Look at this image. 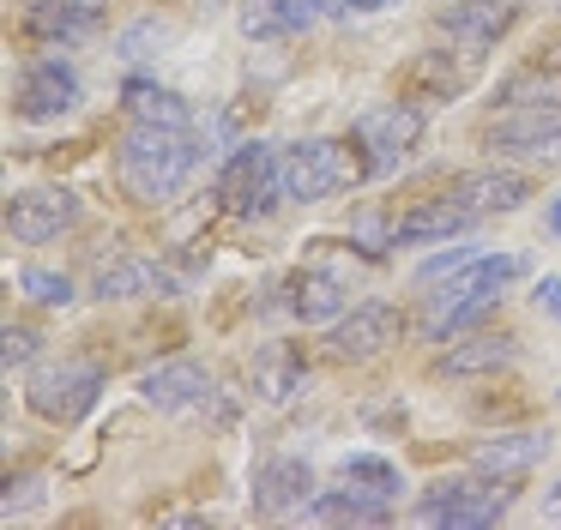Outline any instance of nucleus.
Wrapping results in <instances>:
<instances>
[{
  "label": "nucleus",
  "instance_id": "obj_1",
  "mask_svg": "<svg viewBox=\"0 0 561 530\" xmlns=\"http://www.w3.org/2000/svg\"><path fill=\"white\" fill-rule=\"evenodd\" d=\"M199 169V145L187 127H151V120H134L115 145V181L134 205H170L175 193L194 181Z\"/></svg>",
  "mask_w": 561,
  "mask_h": 530
},
{
  "label": "nucleus",
  "instance_id": "obj_2",
  "mask_svg": "<svg viewBox=\"0 0 561 530\" xmlns=\"http://www.w3.org/2000/svg\"><path fill=\"white\" fill-rule=\"evenodd\" d=\"M519 272H525V265L513 260V253H477V260L459 265L447 284H435V296H423V332L428 337L471 332L477 320H489V313H495L501 289H507Z\"/></svg>",
  "mask_w": 561,
  "mask_h": 530
},
{
  "label": "nucleus",
  "instance_id": "obj_3",
  "mask_svg": "<svg viewBox=\"0 0 561 530\" xmlns=\"http://www.w3.org/2000/svg\"><path fill=\"white\" fill-rule=\"evenodd\" d=\"M519 488L513 476H453V482H435L416 506V525H435V530H483V525H501L513 512Z\"/></svg>",
  "mask_w": 561,
  "mask_h": 530
},
{
  "label": "nucleus",
  "instance_id": "obj_4",
  "mask_svg": "<svg viewBox=\"0 0 561 530\" xmlns=\"http://www.w3.org/2000/svg\"><path fill=\"white\" fill-rule=\"evenodd\" d=\"M423 139V108L416 103H375L351 120V157H356V175L363 181H380L404 163Z\"/></svg>",
  "mask_w": 561,
  "mask_h": 530
},
{
  "label": "nucleus",
  "instance_id": "obj_5",
  "mask_svg": "<svg viewBox=\"0 0 561 530\" xmlns=\"http://www.w3.org/2000/svg\"><path fill=\"white\" fill-rule=\"evenodd\" d=\"M98 398H103V368L85 361V356L43 361V368H31V380H25V404L37 410L43 422H61V428H73L79 416H91Z\"/></svg>",
  "mask_w": 561,
  "mask_h": 530
},
{
  "label": "nucleus",
  "instance_id": "obj_6",
  "mask_svg": "<svg viewBox=\"0 0 561 530\" xmlns=\"http://www.w3.org/2000/svg\"><path fill=\"white\" fill-rule=\"evenodd\" d=\"M278 199H290V193H284L278 151L260 145V139L236 145L230 163H224V175H218V205H224V211H236V217H272V211H278Z\"/></svg>",
  "mask_w": 561,
  "mask_h": 530
},
{
  "label": "nucleus",
  "instance_id": "obj_7",
  "mask_svg": "<svg viewBox=\"0 0 561 530\" xmlns=\"http://www.w3.org/2000/svg\"><path fill=\"white\" fill-rule=\"evenodd\" d=\"M278 169H284V193L290 205H320L356 181V157L344 139H296L290 151H278Z\"/></svg>",
  "mask_w": 561,
  "mask_h": 530
},
{
  "label": "nucleus",
  "instance_id": "obj_8",
  "mask_svg": "<svg viewBox=\"0 0 561 530\" xmlns=\"http://www.w3.org/2000/svg\"><path fill=\"white\" fill-rule=\"evenodd\" d=\"M85 96V79L67 55H31L25 72H19V91H13V108L25 120H61L79 108Z\"/></svg>",
  "mask_w": 561,
  "mask_h": 530
},
{
  "label": "nucleus",
  "instance_id": "obj_9",
  "mask_svg": "<svg viewBox=\"0 0 561 530\" xmlns=\"http://www.w3.org/2000/svg\"><path fill=\"white\" fill-rule=\"evenodd\" d=\"M483 145L537 169H561V108H507V120H495Z\"/></svg>",
  "mask_w": 561,
  "mask_h": 530
},
{
  "label": "nucleus",
  "instance_id": "obj_10",
  "mask_svg": "<svg viewBox=\"0 0 561 530\" xmlns=\"http://www.w3.org/2000/svg\"><path fill=\"white\" fill-rule=\"evenodd\" d=\"M139 398L151 410H163V416H206V404L218 398V380L194 356H170L139 373Z\"/></svg>",
  "mask_w": 561,
  "mask_h": 530
},
{
  "label": "nucleus",
  "instance_id": "obj_11",
  "mask_svg": "<svg viewBox=\"0 0 561 530\" xmlns=\"http://www.w3.org/2000/svg\"><path fill=\"white\" fill-rule=\"evenodd\" d=\"M79 223V193L73 187H25L7 199V235L19 247H43L55 241L61 229Z\"/></svg>",
  "mask_w": 561,
  "mask_h": 530
},
{
  "label": "nucleus",
  "instance_id": "obj_12",
  "mask_svg": "<svg viewBox=\"0 0 561 530\" xmlns=\"http://www.w3.org/2000/svg\"><path fill=\"white\" fill-rule=\"evenodd\" d=\"M399 337H404V313L392 301H356L344 320L327 325V349L339 361H368L387 344H399Z\"/></svg>",
  "mask_w": 561,
  "mask_h": 530
},
{
  "label": "nucleus",
  "instance_id": "obj_13",
  "mask_svg": "<svg viewBox=\"0 0 561 530\" xmlns=\"http://www.w3.org/2000/svg\"><path fill=\"white\" fill-rule=\"evenodd\" d=\"M314 470L302 458H266L254 470V512L260 518H290V512H308L314 506Z\"/></svg>",
  "mask_w": 561,
  "mask_h": 530
},
{
  "label": "nucleus",
  "instance_id": "obj_14",
  "mask_svg": "<svg viewBox=\"0 0 561 530\" xmlns=\"http://www.w3.org/2000/svg\"><path fill=\"white\" fill-rule=\"evenodd\" d=\"M513 356H519V337L513 332H483V325H471V332L447 337V356L435 361V373H447V380H483V373L513 368Z\"/></svg>",
  "mask_w": 561,
  "mask_h": 530
},
{
  "label": "nucleus",
  "instance_id": "obj_15",
  "mask_svg": "<svg viewBox=\"0 0 561 530\" xmlns=\"http://www.w3.org/2000/svg\"><path fill=\"white\" fill-rule=\"evenodd\" d=\"M453 199L471 205L477 217H507L531 199V175H525V169H507V163H489V169H471V175L453 181Z\"/></svg>",
  "mask_w": 561,
  "mask_h": 530
},
{
  "label": "nucleus",
  "instance_id": "obj_16",
  "mask_svg": "<svg viewBox=\"0 0 561 530\" xmlns=\"http://www.w3.org/2000/svg\"><path fill=\"white\" fill-rule=\"evenodd\" d=\"M91 296L98 301H139V296H175V277L146 253H115L91 272Z\"/></svg>",
  "mask_w": 561,
  "mask_h": 530
},
{
  "label": "nucleus",
  "instance_id": "obj_17",
  "mask_svg": "<svg viewBox=\"0 0 561 530\" xmlns=\"http://www.w3.org/2000/svg\"><path fill=\"white\" fill-rule=\"evenodd\" d=\"M513 24H519V0H453V7H440V31L477 55L495 48Z\"/></svg>",
  "mask_w": 561,
  "mask_h": 530
},
{
  "label": "nucleus",
  "instance_id": "obj_18",
  "mask_svg": "<svg viewBox=\"0 0 561 530\" xmlns=\"http://www.w3.org/2000/svg\"><path fill=\"white\" fill-rule=\"evenodd\" d=\"M477 223L471 205H459L453 193H440V199H416L411 211L392 223V247H423V241H447V235H465V229Z\"/></svg>",
  "mask_w": 561,
  "mask_h": 530
},
{
  "label": "nucleus",
  "instance_id": "obj_19",
  "mask_svg": "<svg viewBox=\"0 0 561 530\" xmlns=\"http://www.w3.org/2000/svg\"><path fill=\"white\" fill-rule=\"evenodd\" d=\"M248 380H254L260 404L284 410V404H296V398L308 392V361H302V349H296V344H266L254 356V368H248Z\"/></svg>",
  "mask_w": 561,
  "mask_h": 530
},
{
  "label": "nucleus",
  "instance_id": "obj_20",
  "mask_svg": "<svg viewBox=\"0 0 561 530\" xmlns=\"http://www.w3.org/2000/svg\"><path fill=\"white\" fill-rule=\"evenodd\" d=\"M549 458V428H519V434H495V440H483L471 452V464L483 470V476H525L531 464H543Z\"/></svg>",
  "mask_w": 561,
  "mask_h": 530
},
{
  "label": "nucleus",
  "instance_id": "obj_21",
  "mask_svg": "<svg viewBox=\"0 0 561 530\" xmlns=\"http://www.w3.org/2000/svg\"><path fill=\"white\" fill-rule=\"evenodd\" d=\"M356 301L344 296V284L339 277H327V272H296L290 277V313L302 325H332V320H344Z\"/></svg>",
  "mask_w": 561,
  "mask_h": 530
},
{
  "label": "nucleus",
  "instance_id": "obj_22",
  "mask_svg": "<svg viewBox=\"0 0 561 530\" xmlns=\"http://www.w3.org/2000/svg\"><path fill=\"white\" fill-rule=\"evenodd\" d=\"M495 103L501 108H561V60H531V67L507 72L495 84Z\"/></svg>",
  "mask_w": 561,
  "mask_h": 530
},
{
  "label": "nucleus",
  "instance_id": "obj_23",
  "mask_svg": "<svg viewBox=\"0 0 561 530\" xmlns=\"http://www.w3.org/2000/svg\"><path fill=\"white\" fill-rule=\"evenodd\" d=\"M308 518H320V525H387L392 506L375 500V494H363L356 482L339 476V488H320L314 506H308Z\"/></svg>",
  "mask_w": 561,
  "mask_h": 530
},
{
  "label": "nucleus",
  "instance_id": "obj_24",
  "mask_svg": "<svg viewBox=\"0 0 561 530\" xmlns=\"http://www.w3.org/2000/svg\"><path fill=\"white\" fill-rule=\"evenodd\" d=\"M122 96H127V115H134V120H151V127H194V108H187V96H175L170 84L134 79Z\"/></svg>",
  "mask_w": 561,
  "mask_h": 530
},
{
  "label": "nucleus",
  "instance_id": "obj_25",
  "mask_svg": "<svg viewBox=\"0 0 561 530\" xmlns=\"http://www.w3.org/2000/svg\"><path fill=\"white\" fill-rule=\"evenodd\" d=\"M339 476L356 482L363 494H375V500H387V506H399V494H404L399 464H392V458H380V452H344L339 458Z\"/></svg>",
  "mask_w": 561,
  "mask_h": 530
},
{
  "label": "nucleus",
  "instance_id": "obj_26",
  "mask_svg": "<svg viewBox=\"0 0 561 530\" xmlns=\"http://www.w3.org/2000/svg\"><path fill=\"white\" fill-rule=\"evenodd\" d=\"M91 12H98V7H85V0H67V7L55 0V7L31 12V31H37V36H61V43H79V36L91 31Z\"/></svg>",
  "mask_w": 561,
  "mask_h": 530
},
{
  "label": "nucleus",
  "instance_id": "obj_27",
  "mask_svg": "<svg viewBox=\"0 0 561 530\" xmlns=\"http://www.w3.org/2000/svg\"><path fill=\"white\" fill-rule=\"evenodd\" d=\"M19 289H25L31 301H37V308H73V277L67 272H49V265H25V272H19Z\"/></svg>",
  "mask_w": 561,
  "mask_h": 530
},
{
  "label": "nucleus",
  "instance_id": "obj_28",
  "mask_svg": "<svg viewBox=\"0 0 561 530\" xmlns=\"http://www.w3.org/2000/svg\"><path fill=\"white\" fill-rule=\"evenodd\" d=\"M236 24H242V36H260V43H278V36H290V19H284V0H242Z\"/></svg>",
  "mask_w": 561,
  "mask_h": 530
},
{
  "label": "nucleus",
  "instance_id": "obj_29",
  "mask_svg": "<svg viewBox=\"0 0 561 530\" xmlns=\"http://www.w3.org/2000/svg\"><path fill=\"white\" fill-rule=\"evenodd\" d=\"M170 24H163V19H139L134 24V31H122V36H115V48H122V55L127 60H139V55H146V48H163V43H170Z\"/></svg>",
  "mask_w": 561,
  "mask_h": 530
},
{
  "label": "nucleus",
  "instance_id": "obj_30",
  "mask_svg": "<svg viewBox=\"0 0 561 530\" xmlns=\"http://www.w3.org/2000/svg\"><path fill=\"white\" fill-rule=\"evenodd\" d=\"M37 349H43V337L31 332V325H7V332H0V361H7V373L37 361Z\"/></svg>",
  "mask_w": 561,
  "mask_h": 530
},
{
  "label": "nucleus",
  "instance_id": "obj_31",
  "mask_svg": "<svg viewBox=\"0 0 561 530\" xmlns=\"http://www.w3.org/2000/svg\"><path fill=\"white\" fill-rule=\"evenodd\" d=\"M471 260H477L471 247H447V253H435V260L416 265V284H440V277H453L459 265H471Z\"/></svg>",
  "mask_w": 561,
  "mask_h": 530
},
{
  "label": "nucleus",
  "instance_id": "obj_32",
  "mask_svg": "<svg viewBox=\"0 0 561 530\" xmlns=\"http://www.w3.org/2000/svg\"><path fill=\"white\" fill-rule=\"evenodd\" d=\"M25 506H43V476H7V518L25 512Z\"/></svg>",
  "mask_w": 561,
  "mask_h": 530
},
{
  "label": "nucleus",
  "instance_id": "obj_33",
  "mask_svg": "<svg viewBox=\"0 0 561 530\" xmlns=\"http://www.w3.org/2000/svg\"><path fill=\"white\" fill-rule=\"evenodd\" d=\"M284 19H290V36L296 31H314L327 19V0H284Z\"/></svg>",
  "mask_w": 561,
  "mask_h": 530
},
{
  "label": "nucleus",
  "instance_id": "obj_34",
  "mask_svg": "<svg viewBox=\"0 0 561 530\" xmlns=\"http://www.w3.org/2000/svg\"><path fill=\"white\" fill-rule=\"evenodd\" d=\"M531 296H537V308H543L549 320H561V277H556V272H549V277H537V289H531Z\"/></svg>",
  "mask_w": 561,
  "mask_h": 530
},
{
  "label": "nucleus",
  "instance_id": "obj_35",
  "mask_svg": "<svg viewBox=\"0 0 561 530\" xmlns=\"http://www.w3.org/2000/svg\"><path fill=\"white\" fill-rule=\"evenodd\" d=\"M344 12H387V7H404V0H339Z\"/></svg>",
  "mask_w": 561,
  "mask_h": 530
},
{
  "label": "nucleus",
  "instance_id": "obj_36",
  "mask_svg": "<svg viewBox=\"0 0 561 530\" xmlns=\"http://www.w3.org/2000/svg\"><path fill=\"white\" fill-rule=\"evenodd\" d=\"M543 518H561V482H549V494H543Z\"/></svg>",
  "mask_w": 561,
  "mask_h": 530
},
{
  "label": "nucleus",
  "instance_id": "obj_37",
  "mask_svg": "<svg viewBox=\"0 0 561 530\" xmlns=\"http://www.w3.org/2000/svg\"><path fill=\"white\" fill-rule=\"evenodd\" d=\"M543 223H549V235H561V193L549 199V211H543Z\"/></svg>",
  "mask_w": 561,
  "mask_h": 530
},
{
  "label": "nucleus",
  "instance_id": "obj_38",
  "mask_svg": "<svg viewBox=\"0 0 561 530\" xmlns=\"http://www.w3.org/2000/svg\"><path fill=\"white\" fill-rule=\"evenodd\" d=\"M556 398H561V392H556Z\"/></svg>",
  "mask_w": 561,
  "mask_h": 530
}]
</instances>
